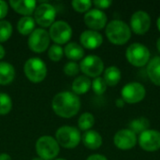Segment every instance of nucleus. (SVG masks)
Masks as SVG:
<instances>
[{
	"label": "nucleus",
	"mask_w": 160,
	"mask_h": 160,
	"mask_svg": "<svg viewBox=\"0 0 160 160\" xmlns=\"http://www.w3.org/2000/svg\"><path fill=\"white\" fill-rule=\"evenodd\" d=\"M52 108L57 115L63 118H70L79 112L81 100L79 97L72 92H60L52 98Z\"/></svg>",
	"instance_id": "1"
},
{
	"label": "nucleus",
	"mask_w": 160,
	"mask_h": 160,
	"mask_svg": "<svg viewBox=\"0 0 160 160\" xmlns=\"http://www.w3.org/2000/svg\"><path fill=\"white\" fill-rule=\"evenodd\" d=\"M108 39L115 45L126 44L131 37L130 27L121 20H112L106 26Z\"/></svg>",
	"instance_id": "2"
},
{
	"label": "nucleus",
	"mask_w": 160,
	"mask_h": 160,
	"mask_svg": "<svg viewBox=\"0 0 160 160\" xmlns=\"http://www.w3.org/2000/svg\"><path fill=\"white\" fill-rule=\"evenodd\" d=\"M55 138L59 145L64 148L72 149L79 145L82 135L78 128L70 126H63L56 130Z\"/></svg>",
	"instance_id": "3"
},
{
	"label": "nucleus",
	"mask_w": 160,
	"mask_h": 160,
	"mask_svg": "<svg viewBox=\"0 0 160 160\" xmlns=\"http://www.w3.org/2000/svg\"><path fill=\"white\" fill-rule=\"evenodd\" d=\"M59 144L51 136H42L36 142V152L43 160L54 159L59 154Z\"/></svg>",
	"instance_id": "4"
},
{
	"label": "nucleus",
	"mask_w": 160,
	"mask_h": 160,
	"mask_svg": "<svg viewBox=\"0 0 160 160\" xmlns=\"http://www.w3.org/2000/svg\"><path fill=\"white\" fill-rule=\"evenodd\" d=\"M128 61L134 67H144L150 61V51L142 43H133L126 52Z\"/></svg>",
	"instance_id": "5"
},
{
	"label": "nucleus",
	"mask_w": 160,
	"mask_h": 160,
	"mask_svg": "<svg viewBox=\"0 0 160 160\" xmlns=\"http://www.w3.org/2000/svg\"><path fill=\"white\" fill-rule=\"evenodd\" d=\"M23 69L27 79L36 83L42 82L47 75L46 64L38 57L29 58L25 62Z\"/></svg>",
	"instance_id": "6"
},
{
	"label": "nucleus",
	"mask_w": 160,
	"mask_h": 160,
	"mask_svg": "<svg viewBox=\"0 0 160 160\" xmlns=\"http://www.w3.org/2000/svg\"><path fill=\"white\" fill-rule=\"evenodd\" d=\"M49 35L55 44H65L71 38L72 28L65 21H56L50 26Z\"/></svg>",
	"instance_id": "7"
},
{
	"label": "nucleus",
	"mask_w": 160,
	"mask_h": 160,
	"mask_svg": "<svg viewBox=\"0 0 160 160\" xmlns=\"http://www.w3.org/2000/svg\"><path fill=\"white\" fill-rule=\"evenodd\" d=\"M146 95L144 86L140 82H129L121 90V98L128 104H136L141 102Z\"/></svg>",
	"instance_id": "8"
},
{
	"label": "nucleus",
	"mask_w": 160,
	"mask_h": 160,
	"mask_svg": "<svg viewBox=\"0 0 160 160\" xmlns=\"http://www.w3.org/2000/svg\"><path fill=\"white\" fill-rule=\"evenodd\" d=\"M56 10L54 7L47 2L38 5L34 11L35 22L42 27H49L54 22Z\"/></svg>",
	"instance_id": "9"
},
{
	"label": "nucleus",
	"mask_w": 160,
	"mask_h": 160,
	"mask_svg": "<svg viewBox=\"0 0 160 160\" xmlns=\"http://www.w3.org/2000/svg\"><path fill=\"white\" fill-rule=\"evenodd\" d=\"M50 35L43 28L35 29L29 36L28 38V46L31 51L34 52H43L50 45Z\"/></svg>",
	"instance_id": "10"
},
{
	"label": "nucleus",
	"mask_w": 160,
	"mask_h": 160,
	"mask_svg": "<svg viewBox=\"0 0 160 160\" xmlns=\"http://www.w3.org/2000/svg\"><path fill=\"white\" fill-rule=\"evenodd\" d=\"M80 69L88 77L98 78L103 72L104 63L98 55H87L81 61Z\"/></svg>",
	"instance_id": "11"
},
{
	"label": "nucleus",
	"mask_w": 160,
	"mask_h": 160,
	"mask_svg": "<svg viewBox=\"0 0 160 160\" xmlns=\"http://www.w3.org/2000/svg\"><path fill=\"white\" fill-rule=\"evenodd\" d=\"M141 148L146 152H156L160 149V132L154 129H148L142 132L139 138Z\"/></svg>",
	"instance_id": "12"
},
{
	"label": "nucleus",
	"mask_w": 160,
	"mask_h": 160,
	"mask_svg": "<svg viewBox=\"0 0 160 160\" xmlns=\"http://www.w3.org/2000/svg\"><path fill=\"white\" fill-rule=\"evenodd\" d=\"M130 26L137 35H143L148 32L151 26V18L145 11H136L130 18Z\"/></svg>",
	"instance_id": "13"
},
{
	"label": "nucleus",
	"mask_w": 160,
	"mask_h": 160,
	"mask_svg": "<svg viewBox=\"0 0 160 160\" xmlns=\"http://www.w3.org/2000/svg\"><path fill=\"white\" fill-rule=\"evenodd\" d=\"M113 143L120 150H129L137 144V135L130 129H121L114 135Z\"/></svg>",
	"instance_id": "14"
},
{
	"label": "nucleus",
	"mask_w": 160,
	"mask_h": 160,
	"mask_svg": "<svg viewBox=\"0 0 160 160\" xmlns=\"http://www.w3.org/2000/svg\"><path fill=\"white\" fill-rule=\"evenodd\" d=\"M85 24L92 30H100L104 28L107 24V16L106 14L98 8H93L86 12L84 15Z\"/></svg>",
	"instance_id": "15"
},
{
	"label": "nucleus",
	"mask_w": 160,
	"mask_h": 160,
	"mask_svg": "<svg viewBox=\"0 0 160 160\" xmlns=\"http://www.w3.org/2000/svg\"><path fill=\"white\" fill-rule=\"evenodd\" d=\"M80 41H81V44L84 48L94 50V49L98 48L102 44L103 38H102V35L98 33V31L85 30L81 34Z\"/></svg>",
	"instance_id": "16"
},
{
	"label": "nucleus",
	"mask_w": 160,
	"mask_h": 160,
	"mask_svg": "<svg viewBox=\"0 0 160 160\" xmlns=\"http://www.w3.org/2000/svg\"><path fill=\"white\" fill-rule=\"evenodd\" d=\"M9 5L18 13L30 16L37 8V2L34 0H10Z\"/></svg>",
	"instance_id": "17"
},
{
	"label": "nucleus",
	"mask_w": 160,
	"mask_h": 160,
	"mask_svg": "<svg viewBox=\"0 0 160 160\" xmlns=\"http://www.w3.org/2000/svg\"><path fill=\"white\" fill-rule=\"evenodd\" d=\"M82 142L85 147L91 150L98 149L102 145V137L95 130H87L82 137Z\"/></svg>",
	"instance_id": "18"
},
{
	"label": "nucleus",
	"mask_w": 160,
	"mask_h": 160,
	"mask_svg": "<svg viewBox=\"0 0 160 160\" xmlns=\"http://www.w3.org/2000/svg\"><path fill=\"white\" fill-rule=\"evenodd\" d=\"M147 75L154 84L160 86V56H156L149 61Z\"/></svg>",
	"instance_id": "19"
},
{
	"label": "nucleus",
	"mask_w": 160,
	"mask_h": 160,
	"mask_svg": "<svg viewBox=\"0 0 160 160\" xmlns=\"http://www.w3.org/2000/svg\"><path fill=\"white\" fill-rule=\"evenodd\" d=\"M15 78V69L8 62H0V84L6 85L10 83Z\"/></svg>",
	"instance_id": "20"
},
{
	"label": "nucleus",
	"mask_w": 160,
	"mask_h": 160,
	"mask_svg": "<svg viewBox=\"0 0 160 160\" xmlns=\"http://www.w3.org/2000/svg\"><path fill=\"white\" fill-rule=\"evenodd\" d=\"M92 82L86 76H79L72 82V90L75 95H82L89 91Z\"/></svg>",
	"instance_id": "21"
},
{
	"label": "nucleus",
	"mask_w": 160,
	"mask_h": 160,
	"mask_svg": "<svg viewBox=\"0 0 160 160\" xmlns=\"http://www.w3.org/2000/svg\"><path fill=\"white\" fill-rule=\"evenodd\" d=\"M64 53L66 56L70 60H80L84 55V51L81 45H79L76 42H70L68 45H66L64 49Z\"/></svg>",
	"instance_id": "22"
},
{
	"label": "nucleus",
	"mask_w": 160,
	"mask_h": 160,
	"mask_svg": "<svg viewBox=\"0 0 160 160\" xmlns=\"http://www.w3.org/2000/svg\"><path fill=\"white\" fill-rule=\"evenodd\" d=\"M35 25H36V22L33 17L23 16L19 20L17 23V29L19 33L26 36V35H30L35 30Z\"/></svg>",
	"instance_id": "23"
},
{
	"label": "nucleus",
	"mask_w": 160,
	"mask_h": 160,
	"mask_svg": "<svg viewBox=\"0 0 160 160\" xmlns=\"http://www.w3.org/2000/svg\"><path fill=\"white\" fill-rule=\"evenodd\" d=\"M104 81L109 86L116 85L121 80V71L117 67L112 66L106 68L104 72Z\"/></svg>",
	"instance_id": "24"
},
{
	"label": "nucleus",
	"mask_w": 160,
	"mask_h": 160,
	"mask_svg": "<svg viewBox=\"0 0 160 160\" xmlns=\"http://www.w3.org/2000/svg\"><path fill=\"white\" fill-rule=\"evenodd\" d=\"M129 129L134 132L135 134H142V132L146 131L150 128V121L145 117H139L133 119L129 123Z\"/></svg>",
	"instance_id": "25"
},
{
	"label": "nucleus",
	"mask_w": 160,
	"mask_h": 160,
	"mask_svg": "<svg viewBox=\"0 0 160 160\" xmlns=\"http://www.w3.org/2000/svg\"><path fill=\"white\" fill-rule=\"evenodd\" d=\"M95 124V117L90 112H84L82 113L79 120H78V126L81 130H90V128Z\"/></svg>",
	"instance_id": "26"
},
{
	"label": "nucleus",
	"mask_w": 160,
	"mask_h": 160,
	"mask_svg": "<svg viewBox=\"0 0 160 160\" xmlns=\"http://www.w3.org/2000/svg\"><path fill=\"white\" fill-rule=\"evenodd\" d=\"M12 108V100L6 93H0V114H8Z\"/></svg>",
	"instance_id": "27"
},
{
	"label": "nucleus",
	"mask_w": 160,
	"mask_h": 160,
	"mask_svg": "<svg viewBox=\"0 0 160 160\" xmlns=\"http://www.w3.org/2000/svg\"><path fill=\"white\" fill-rule=\"evenodd\" d=\"M12 34V25L8 21H0V42L7 41Z\"/></svg>",
	"instance_id": "28"
},
{
	"label": "nucleus",
	"mask_w": 160,
	"mask_h": 160,
	"mask_svg": "<svg viewBox=\"0 0 160 160\" xmlns=\"http://www.w3.org/2000/svg\"><path fill=\"white\" fill-rule=\"evenodd\" d=\"M48 55H49V58L52 61L57 62V61H59L63 57V55H64V50H63V48L60 45L53 44V45H52L50 47L49 52H48Z\"/></svg>",
	"instance_id": "29"
},
{
	"label": "nucleus",
	"mask_w": 160,
	"mask_h": 160,
	"mask_svg": "<svg viewBox=\"0 0 160 160\" xmlns=\"http://www.w3.org/2000/svg\"><path fill=\"white\" fill-rule=\"evenodd\" d=\"M91 86L93 88V91L97 95H103L107 89V83L105 82L104 79L101 77L95 78V80L92 82Z\"/></svg>",
	"instance_id": "30"
},
{
	"label": "nucleus",
	"mask_w": 160,
	"mask_h": 160,
	"mask_svg": "<svg viewBox=\"0 0 160 160\" xmlns=\"http://www.w3.org/2000/svg\"><path fill=\"white\" fill-rule=\"evenodd\" d=\"M71 5L76 11L85 12L90 9L92 6V2L90 0H73Z\"/></svg>",
	"instance_id": "31"
},
{
	"label": "nucleus",
	"mask_w": 160,
	"mask_h": 160,
	"mask_svg": "<svg viewBox=\"0 0 160 160\" xmlns=\"http://www.w3.org/2000/svg\"><path fill=\"white\" fill-rule=\"evenodd\" d=\"M80 70H81L80 69V66L77 63L73 62V61L67 63L65 65V67H64V72L68 76H75V75H78V73H79Z\"/></svg>",
	"instance_id": "32"
},
{
	"label": "nucleus",
	"mask_w": 160,
	"mask_h": 160,
	"mask_svg": "<svg viewBox=\"0 0 160 160\" xmlns=\"http://www.w3.org/2000/svg\"><path fill=\"white\" fill-rule=\"evenodd\" d=\"M112 2L111 0H96L94 1V5L98 8V9H105L111 7Z\"/></svg>",
	"instance_id": "33"
},
{
	"label": "nucleus",
	"mask_w": 160,
	"mask_h": 160,
	"mask_svg": "<svg viewBox=\"0 0 160 160\" xmlns=\"http://www.w3.org/2000/svg\"><path fill=\"white\" fill-rule=\"evenodd\" d=\"M8 4L4 0H0V21L4 17H6V15L8 14Z\"/></svg>",
	"instance_id": "34"
},
{
	"label": "nucleus",
	"mask_w": 160,
	"mask_h": 160,
	"mask_svg": "<svg viewBox=\"0 0 160 160\" xmlns=\"http://www.w3.org/2000/svg\"><path fill=\"white\" fill-rule=\"evenodd\" d=\"M86 160H108L106 157L102 156V155H98V154H95V155H92L90 157L87 158Z\"/></svg>",
	"instance_id": "35"
},
{
	"label": "nucleus",
	"mask_w": 160,
	"mask_h": 160,
	"mask_svg": "<svg viewBox=\"0 0 160 160\" xmlns=\"http://www.w3.org/2000/svg\"><path fill=\"white\" fill-rule=\"evenodd\" d=\"M115 105H116L118 108H123V107L125 106V101H124L122 98H118V99H116V101H115Z\"/></svg>",
	"instance_id": "36"
},
{
	"label": "nucleus",
	"mask_w": 160,
	"mask_h": 160,
	"mask_svg": "<svg viewBox=\"0 0 160 160\" xmlns=\"http://www.w3.org/2000/svg\"><path fill=\"white\" fill-rule=\"evenodd\" d=\"M0 160H11V158L8 154H1L0 155Z\"/></svg>",
	"instance_id": "37"
},
{
	"label": "nucleus",
	"mask_w": 160,
	"mask_h": 160,
	"mask_svg": "<svg viewBox=\"0 0 160 160\" xmlns=\"http://www.w3.org/2000/svg\"><path fill=\"white\" fill-rule=\"evenodd\" d=\"M6 54V51L4 49V47L2 45H0V59H2Z\"/></svg>",
	"instance_id": "38"
},
{
	"label": "nucleus",
	"mask_w": 160,
	"mask_h": 160,
	"mask_svg": "<svg viewBox=\"0 0 160 160\" xmlns=\"http://www.w3.org/2000/svg\"><path fill=\"white\" fill-rule=\"evenodd\" d=\"M157 47H158V52H160V38L158 39V41H157Z\"/></svg>",
	"instance_id": "39"
},
{
	"label": "nucleus",
	"mask_w": 160,
	"mask_h": 160,
	"mask_svg": "<svg viewBox=\"0 0 160 160\" xmlns=\"http://www.w3.org/2000/svg\"><path fill=\"white\" fill-rule=\"evenodd\" d=\"M157 24H158V30H159V31H160V16H159V17H158V19Z\"/></svg>",
	"instance_id": "40"
},
{
	"label": "nucleus",
	"mask_w": 160,
	"mask_h": 160,
	"mask_svg": "<svg viewBox=\"0 0 160 160\" xmlns=\"http://www.w3.org/2000/svg\"><path fill=\"white\" fill-rule=\"evenodd\" d=\"M31 160H43V159H41L40 158H33V159H31Z\"/></svg>",
	"instance_id": "41"
},
{
	"label": "nucleus",
	"mask_w": 160,
	"mask_h": 160,
	"mask_svg": "<svg viewBox=\"0 0 160 160\" xmlns=\"http://www.w3.org/2000/svg\"><path fill=\"white\" fill-rule=\"evenodd\" d=\"M54 160H67V159H64V158H56V159Z\"/></svg>",
	"instance_id": "42"
}]
</instances>
